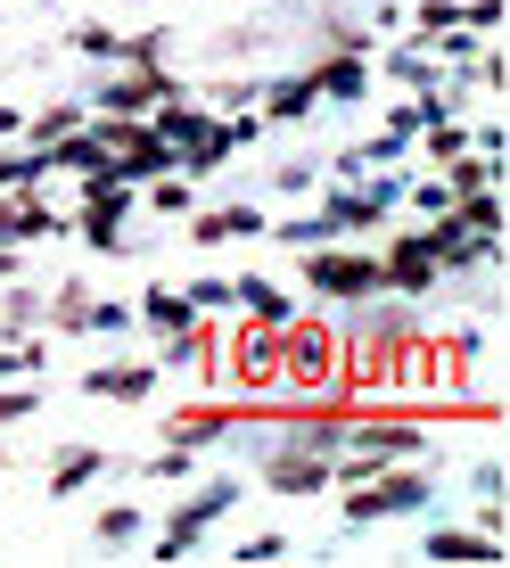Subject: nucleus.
I'll return each instance as SVG.
<instances>
[{
	"label": "nucleus",
	"instance_id": "13",
	"mask_svg": "<svg viewBox=\"0 0 510 568\" xmlns=\"http://www.w3.org/2000/svg\"><path fill=\"white\" fill-rule=\"evenodd\" d=\"M247 231H264V223H255L247 206H223V214H206V223H198V240H247Z\"/></svg>",
	"mask_w": 510,
	"mask_h": 568
},
{
	"label": "nucleus",
	"instance_id": "21",
	"mask_svg": "<svg viewBox=\"0 0 510 568\" xmlns=\"http://www.w3.org/2000/svg\"><path fill=\"white\" fill-rule=\"evenodd\" d=\"M33 413V396H0V420H26Z\"/></svg>",
	"mask_w": 510,
	"mask_h": 568
},
{
	"label": "nucleus",
	"instance_id": "10",
	"mask_svg": "<svg viewBox=\"0 0 510 568\" xmlns=\"http://www.w3.org/2000/svg\"><path fill=\"white\" fill-rule=\"evenodd\" d=\"M231 305H247L255 322H272V329L288 322V297H280V288H272V281H239V288H231Z\"/></svg>",
	"mask_w": 510,
	"mask_h": 568
},
{
	"label": "nucleus",
	"instance_id": "3",
	"mask_svg": "<svg viewBox=\"0 0 510 568\" xmlns=\"http://www.w3.org/2000/svg\"><path fill=\"white\" fill-rule=\"evenodd\" d=\"M305 281L329 288V297H363V288H379V264H363V256H313Z\"/></svg>",
	"mask_w": 510,
	"mask_h": 568
},
{
	"label": "nucleus",
	"instance_id": "19",
	"mask_svg": "<svg viewBox=\"0 0 510 568\" xmlns=\"http://www.w3.org/2000/svg\"><path fill=\"white\" fill-rule=\"evenodd\" d=\"M190 305H206V313H231V281H198V288H190Z\"/></svg>",
	"mask_w": 510,
	"mask_h": 568
},
{
	"label": "nucleus",
	"instance_id": "5",
	"mask_svg": "<svg viewBox=\"0 0 510 568\" xmlns=\"http://www.w3.org/2000/svg\"><path fill=\"white\" fill-rule=\"evenodd\" d=\"M420 495H428V486L411 478V469H396V478H379L370 495H355V503H346V519H387V511H411Z\"/></svg>",
	"mask_w": 510,
	"mask_h": 568
},
{
	"label": "nucleus",
	"instance_id": "4",
	"mask_svg": "<svg viewBox=\"0 0 510 568\" xmlns=\"http://www.w3.org/2000/svg\"><path fill=\"white\" fill-rule=\"evenodd\" d=\"M231 503H239V486H206V495H198L182 519L165 527V544H156V552H165V560H173V552H190V544H198V527H206L214 511H231Z\"/></svg>",
	"mask_w": 510,
	"mask_h": 568
},
{
	"label": "nucleus",
	"instance_id": "14",
	"mask_svg": "<svg viewBox=\"0 0 510 568\" xmlns=\"http://www.w3.org/2000/svg\"><path fill=\"white\" fill-rule=\"evenodd\" d=\"M428 552H437V560H502V552H494V536H437Z\"/></svg>",
	"mask_w": 510,
	"mask_h": 568
},
{
	"label": "nucleus",
	"instance_id": "20",
	"mask_svg": "<svg viewBox=\"0 0 510 568\" xmlns=\"http://www.w3.org/2000/svg\"><path fill=\"white\" fill-rule=\"evenodd\" d=\"M33 165L42 156H0V182H33Z\"/></svg>",
	"mask_w": 510,
	"mask_h": 568
},
{
	"label": "nucleus",
	"instance_id": "16",
	"mask_svg": "<svg viewBox=\"0 0 510 568\" xmlns=\"http://www.w3.org/2000/svg\"><path fill=\"white\" fill-rule=\"evenodd\" d=\"M132 536H141V511H132V503L100 511V544H132Z\"/></svg>",
	"mask_w": 510,
	"mask_h": 568
},
{
	"label": "nucleus",
	"instance_id": "1",
	"mask_svg": "<svg viewBox=\"0 0 510 568\" xmlns=\"http://www.w3.org/2000/svg\"><path fill=\"white\" fill-rule=\"evenodd\" d=\"M280 379L305 387V396L338 387V338L322 322H280Z\"/></svg>",
	"mask_w": 510,
	"mask_h": 568
},
{
	"label": "nucleus",
	"instance_id": "11",
	"mask_svg": "<svg viewBox=\"0 0 510 568\" xmlns=\"http://www.w3.org/2000/svg\"><path fill=\"white\" fill-rule=\"evenodd\" d=\"M329 478V462H297V454H280V462H272V486H280V495H313V486H322Z\"/></svg>",
	"mask_w": 510,
	"mask_h": 568
},
{
	"label": "nucleus",
	"instance_id": "2",
	"mask_svg": "<svg viewBox=\"0 0 510 568\" xmlns=\"http://www.w3.org/2000/svg\"><path fill=\"white\" fill-rule=\"evenodd\" d=\"M231 379H239V387H272V379H280V329H272V322H255V329L231 338Z\"/></svg>",
	"mask_w": 510,
	"mask_h": 568
},
{
	"label": "nucleus",
	"instance_id": "7",
	"mask_svg": "<svg viewBox=\"0 0 510 568\" xmlns=\"http://www.w3.org/2000/svg\"><path fill=\"white\" fill-rule=\"evenodd\" d=\"M156 387V371H141V363H124V371H91V396H115V404H141Z\"/></svg>",
	"mask_w": 510,
	"mask_h": 568
},
{
	"label": "nucleus",
	"instance_id": "17",
	"mask_svg": "<svg viewBox=\"0 0 510 568\" xmlns=\"http://www.w3.org/2000/svg\"><path fill=\"white\" fill-rule=\"evenodd\" d=\"M91 469H100V454H67V462H58V478H50V495H74Z\"/></svg>",
	"mask_w": 510,
	"mask_h": 568
},
{
	"label": "nucleus",
	"instance_id": "15",
	"mask_svg": "<svg viewBox=\"0 0 510 568\" xmlns=\"http://www.w3.org/2000/svg\"><path fill=\"white\" fill-rule=\"evenodd\" d=\"M149 100H156V74H132V83H115V91H108V108H115V115H141Z\"/></svg>",
	"mask_w": 510,
	"mask_h": 568
},
{
	"label": "nucleus",
	"instance_id": "12",
	"mask_svg": "<svg viewBox=\"0 0 510 568\" xmlns=\"http://www.w3.org/2000/svg\"><path fill=\"white\" fill-rule=\"evenodd\" d=\"M141 313H149L156 329H165V338H182V329H190V297H173V288H149V305H141Z\"/></svg>",
	"mask_w": 510,
	"mask_h": 568
},
{
	"label": "nucleus",
	"instance_id": "8",
	"mask_svg": "<svg viewBox=\"0 0 510 568\" xmlns=\"http://www.w3.org/2000/svg\"><path fill=\"white\" fill-rule=\"evenodd\" d=\"M428 272H437V256H428L420 240H404L396 256H387V272H379V281H396V288H428Z\"/></svg>",
	"mask_w": 510,
	"mask_h": 568
},
{
	"label": "nucleus",
	"instance_id": "9",
	"mask_svg": "<svg viewBox=\"0 0 510 568\" xmlns=\"http://www.w3.org/2000/svg\"><path fill=\"white\" fill-rule=\"evenodd\" d=\"M50 231H58V214L50 206H0V240H50Z\"/></svg>",
	"mask_w": 510,
	"mask_h": 568
},
{
	"label": "nucleus",
	"instance_id": "18",
	"mask_svg": "<svg viewBox=\"0 0 510 568\" xmlns=\"http://www.w3.org/2000/svg\"><path fill=\"white\" fill-rule=\"evenodd\" d=\"M58 165H74V173H91V165H108V149H100V141H67V149H58Z\"/></svg>",
	"mask_w": 510,
	"mask_h": 568
},
{
	"label": "nucleus",
	"instance_id": "6",
	"mask_svg": "<svg viewBox=\"0 0 510 568\" xmlns=\"http://www.w3.org/2000/svg\"><path fill=\"white\" fill-rule=\"evenodd\" d=\"M396 454H420V428H370V437L355 445V469H379Z\"/></svg>",
	"mask_w": 510,
	"mask_h": 568
}]
</instances>
